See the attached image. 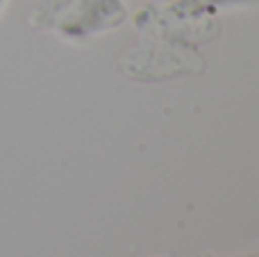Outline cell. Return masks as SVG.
<instances>
[{"instance_id":"6da1fadb","label":"cell","mask_w":259,"mask_h":257,"mask_svg":"<svg viewBox=\"0 0 259 257\" xmlns=\"http://www.w3.org/2000/svg\"><path fill=\"white\" fill-rule=\"evenodd\" d=\"M246 257H259V255H246Z\"/></svg>"}]
</instances>
